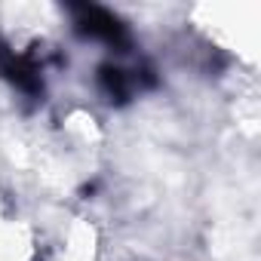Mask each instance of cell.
<instances>
[{
    "label": "cell",
    "instance_id": "cell-2",
    "mask_svg": "<svg viewBox=\"0 0 261 261\" xmlns=\"http://www.w3.org/2000/svg\"><path fill=\"white\" fill-rule=\"evenodd\" d=\"M28 255V230L0 215V261H25Z\"/></svg>",
    "mask_w": 261,
    "mask_h": 261
},
{
    "label": "cell",
    "instance_id": "cell-1",
    "mask_svg": "<svg viewBox=\"0 0 261 261\" xmlns=\"http://www.w3.org/2000/svg\"><path fill=\"white\" fill-rule=\"evenodd\" d=\"M92 258H95V230L89 221H74L68 227L59 261H92Z\"/></svg>",
    "mask_w": 261,
    "mask_h": 261
},
{
    "label": "cell",
    "instance_id": "cell-3",
    "mask_svg": "<svg viewBox=\"0 0 261 261\" xmlns=\"http://www.w3.org/2000/svg\"><path fill=\"white\" fill-rule=\"evenodd\" d=\"M65 129L80 142V145H95L98 142V123H95V117L92 114H86V111H74L68 120H65Z\"/></svg>",
    "mask_w": 261,
    "mask_h": 261
}]
</instances>
